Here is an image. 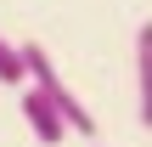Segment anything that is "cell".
I'll return each mask as SVG.
<instances>
[{
    "instance_id": "cell-1",
    "label": "cell",
    "mask_w": 152,
    "mask_h": 147,
    "mask_svg": "<svg viewBox=\"0 0 152 147\" xmlns=\"http://www.w3.org/2000/svg\"><path fill=\"white\" fill-rule=\"evenodd\" d=\"M23 62H28V85H39V91H45V96L56 102V113L68 119V130H73V136H96V113H90V108H85V102L73 96V85H68V79L56 74L51 51L28 40V45H23Z\"/></svg>"
},
{
    "instance_id": "cell-2",
    "label": "cell",
    "mask_w": 152,
    "mask_h": 147,
    "mask_svg": "<svg viewBox=\"0 0 152 147\" xmlns=\"http://www.w3.org/2000/svg\"><path fill=\"white\" fill-rule=\"evenodd\" d=\"M23 119H28V130H34V142L39 147H62L73 130H68V119L56 113V102L39 91V85H28L23 91Z\"/></svg>"
},
{
    "instance_id": "cell-3",
    "label": "cell",
    "mask_w": 152,
    "mask_h": 147,
    "mask_svg": "<svg viewBox=\"0 0 152 147\" xmlns=\"http://www.w3.org/2000/svg\"><path fill=\"white\" fill-rule=\"evenodd\" d=\"M135 119L152 130V23L135 28Z\"/></svg>"
},
{
    "instance_id": "cell-4",
    "label": "cell",
    "mask_w": 152,
    "mask_h": 147,
    "mask_svg": "<svg viewBox=\"0 0 152 147\" xmlns=\"http://www.w3.org/2000/svg\"><path fill=\"white\" fill-rule=\"evenodd\" d=\"M0 85H28V62H23V45H11L0 34Z\"/></svg>"
}]
</instances>
